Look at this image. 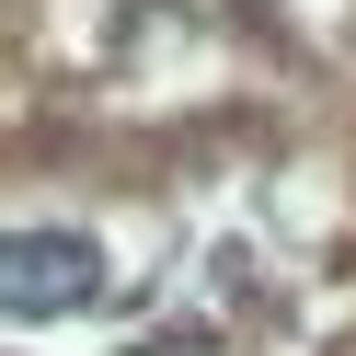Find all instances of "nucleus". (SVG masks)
Wrapping results in <instances>:
<instances>
[{"label":"nucleus","instance_id":"1","mask_svg":"<svg viewBox=\"0 0 356 356\" xmlns=\"http://www.w3.org/2000/svg\"><path fill=\"white\" fill-rule=\"evenodd\" d=\"M92 287H104V241L92 230H12L0 241V322L92 310Z\"/></svg>","mask_w":356,"mask_h":356}]
</instances>
